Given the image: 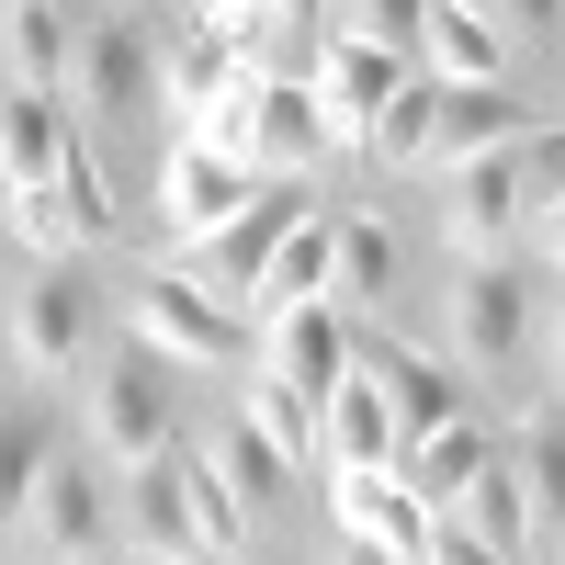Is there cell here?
<instances>
[{"label": "cell", "mask_w": 565, "mask_h": 565, "mask_svg": "<svg viewBox=\"0 0 565 565\" xmlns=\"http://www.w3.org/2000/svg\"><path fill=\"white\" fill-rule=\"evenodd\" d=\"M430 193H441V249L452 260H509L521 238L543 249L554 238V193H565V148H554V125H532V136H509V148L441 170Z\"/></svg>", "instance_id": "cell-1"}, {"label": "cell", "mask_w": 565, "mask_h": 565, "mask_svg": "<svg viewBox=\"0 0 565 565\" xmlns=\"http://www.w3.org/2000/svg\"><path fill=\"white\" fill-rule=\"evenodd\" d=\"M543 114L521 103V90H463V79H407L385 114H373V136H362V159L373 170H396V181H441V170H463V159H487V148H509V136H532Z\"/></svg>", "instance_id": "cell-2"}, {"label": "cell", "mask_w": 565, "mask_h": 565, "mask_svg": "<svg viewBox=\"0 0 565 565\" xmlns=\"http://www.w3.org/2000/svg\"><path fill=\"white\" fill-rule=\"evenodd\" d=\"M543 295H554L543 249H532V260H521V249H509V260H452V282H441L452 373H521V362H543V340H554Z\"/></svg>", "instance_id": "cell-3"}, {"label": "cell", "mask_w": 565, "mask_h": 565, "mask_svg": "<svg viewBox=\"0 0 565 565\" xmlns=\"http://www.w3.org/2000/svg\"><path fill=\"white\" fill-rule=\"evenodd\" d=\"M12 362L34 385H68V373L103 362V282L79 260H34L12 282Z\"/></svg>", "instance_id": "cell-4"}, {"label": "cell", "mask_w": 565, "mask_h": 565, "mask_svg": "<svg viewBox=\"0 0 565 565\" xmlns=\"http://www.w3.org/2000/svg\"><path fill=\"white\" fill-rule=\"evenodd\" d=\"M12 532L34 543V565H114L125 554V532H114V463L103 452H45V476H34Z\"/></svg>", "instance_id": "cell-5"}, {"label": "cell", "mask_w": 565, "mask_h": 565, "mask_svg": "<svg viewBox=\"0 0 565 565\" xmlns=\"http://www.w3.org/2000/svg\"><path fill=\"white\" fill-rule=\"evenodd\" d=\"M125 328H136V351H148V362H193V373H226V362L249 351V317L215 306L193 271H148V282L125 295Z\"/></svg>", "instance_id": "cell-6"}, {"label": "cell", "mask_w": 565, "mask_h": 565, "mask_svg": "<svg viewBox=\"0 0 565 565\" xmlns=\"http://www.w3.org/2000/svg\"><path fill=\"white\" fill-rule=\"evenodd\" d=\"M68 103L90 125H159V34L136 23V12H79Z\"/></svg>", "instance_id": "cell-7"}, {"label": "cell", "mask_w": 565, "mask_h": 565, "mask_svg": "<svg viewBox=\"0 0 565 565\" xmlns=\"http://www.w3.org/2000/svg\"><path fill=\"white\" fill-rule=\"evenodd\" d=\"M0 215H12V238L34 249V260H90L114 238V193H103V159L90 148H68L45 181H23V193H0Z\"/></svg>", "instance_id": "cell-8"}, {"label": "cell", "mask_w": 565, "mask_h": 565, "mask_svg": "<svg viewBox=\"0 0 565 565\" xmlns=\"http://www.w3.org/2000/svg\"><path fill=\"white\" fill-rule=\"evenodd\" d=\"M79 385H90V452H103V463H148V452H170V430H181L170 362H148V351H103Z\"/></svg>", "instance_id": "cell-9"}, {"label": "cell", "mask_w": 565, "mask_h": 565, "mask_svg": "<svg viewBox=\"0 0 565 565\" xmlns=\"http://www.w3.org/2000/svg\"><path fill=\"white\" fill-rule=\"evenodd\" d=\"M295 215H306V181H249V204L238 215H215L204 238H193V282L215 306H249V282H260V260L295 238Z\"/></svg>", "instance_id": "cell-10"}, {"label": "cell", "mask_w": 565, "mask_h": 565, "mask_svg": "<svg viewBox=\"0 0 565 565\" xmlns=\"http://www.w3.org/2000/svg\"><path fill=\"white\" fill-rule=\"evenodd\" d=\"M407 79H418V68H407V57H385V45L317 34V68H306V114H317V136H328V148H362V136H373V114H385Z\"/></svg>", "instance_id": "cell-11"}, {"label": "cell", "mask_w": 565, "mask_h": 565, "mask_svg": "<svg viewBox=\"0 0 565 565\" xmlns=\"http://www.w3.org/2000/svg\"><path fill=\"white\" fill-rule=\"evenodd\" d=\"M114 532L136 543V565L204 554V543H193V463H181V452H148V463H114Z\"/></svg>", "instance_id": "cell-12"}, {"label": "cell", "mask_w": 565, "mask_h": 565, "mask_svg": "<svg viewBox=\"0 0 565 565\" xmlns=\"http://www.w3.org/2000/svg\"><path fill=\"white\" fill-rule=\"evenodd\" d=\"M407 68H418V79H463V90H521V45H509L476 0H430Z\"/></svg>", "instance_id": "cell-13"}, {"label": "cell", "mask_w": 565, "mask_h": 565, "mask_svg": "<svg viewBox=\"0 0 565 565\" xmlns=\"http://www.w3.org/2000/svg\"><path fill=\"white\" fill-rule=\"evenodd\" d=\"M441 521H452V532H476V543H487V554H509V565H532V554H543V532H554V498H532V487L487 452L476 476L441 498Z\"/></svg>", "instance_id": "cell-14"}, {"label": "cell", "mask_w": 565, "mask_h": 565, "mask_svg": "<svg viewBox=\"0 0 565 565\" xmlns=\"http://www.w3.org/2000/svg\"><path fill=\"white\" fill-rule=\"evenodd\" d=\"M306 452L328 463V476H373V463H396V418H385V385L351 362L340 385H328L306 407Z\"/></svg>", "instance_id": "cell-15"}, {"label": "cell", "mask_w": 565, "mask_h": 565, "mask_svg": "<svg viewBox=\"0 0 565 565\" xmlns=\"http://www.w3.org/2000/svg\"><path fill=\"white\" fill-rule=\"evenodd\" d=\"M396 271H407V249H396L385 204H340V215H328V306H340V317H373L396 295Z\"/></svg>", "instance_id": "cell-16"}, {"label": "cell", "mask_w": 565, "mask_h": 565, "mask_svg": "<svg viewBox=\"0 0 565 565\" xmlns=\"http://www.w3.org/2000/svg\"><path fill=\"white\" fill-rule=\"evenodd\" d=\"M260 373H271L282 396L317 407V396L351 373V317H340V306H282V317H260Z\"/></svg>", "instance_id": "cell-17"}, {"label": "cell", "mask_w": 565, "mask_h": 565, "mask_svg": "<svg viewBox=\"0 0 565 565\" xmlns=\"http://www.w3.org/2000/svg\"><path fill=\"white\" fill-rule=\"evenodd\" d=\"M351 362L373 373V385H385L396 441H418V430H452V418H463V373H452V362L407 351V340H351Z\"/></svg>", "instance_id": "cell-18"}, {"label": "cell", "mask_w": 565, "mask_h": 565, "mask_svg": "<svg viewBox=\"0 0 565 565\" xmlns=\"http://www.w3.org/2000/svg\"><path fill=\"white\" fill-rule=\"evenodd\" d=\"M328 521H340V543L385 554V565H418V543H430V509H418L385 463H373V476H328Z\"/></svg>", "instance_id": "cell-19"}, {"label": "cell", "mask_w": 565, "mask_h": 565, "mask_svg": "<svg viewBox=\"0 0 565 565\" xmlns=\"http://www.w3.org/2000/svg\"><path fill=\"white\" fill-rule=\"evenodd\" d=\"M68 57H79V0H0V79L68 103Z\"/></svg>", "instance_id": "cell-20"}, {"label": "cell", "mask_w": 565, "mask_h": 565, "mask_svg": "<svg viewBox=\"0 0 565 565\" xmlns=\"http://www.w3.org/2000/svg\"><path fill=\"white\" fill-rule=\"evenodd\" d=\"M238 204H249V170L226 148H204V136H170V159H159V226L170 238H204V226L238 215Z\"/></svg>", "instance_id": "cell-21"}, {"label": "cell", "mask_w": 565, "mask_h": 565, "mask_svg": "<svg viewBox=\"0 0 565 565\" xmlns=\"http://www.w3.org/2000/svg\"><path fill=\"white\" fill-rule=\"evenodd\" d=\"M79 148V125H68V103H45V90H12L0 79V193H23V181H45Z\"/></svg>", "instance_id": "cell-22"}, {"label": "cell", "mask_w": 565, "mask_h": 565, "mask_svg": "<svg viewBox=\"0 0 565 565\" xmlns=\"http://www.w3.org/2000/svg\"><path fill=\"white\" fill-rule=\"evenodd\" d=\"M282 306H328V204L295 215V238L260 260V282H249V306H238V317H282Z\"/></svg>", "instance_id": "cell-23"}, {"label": "cell", "mask_w": 565, "mask_h": 565, "mask_svg": "<svg viewBox=\"0 0 565 565\" xmlns=\"http://www.w3.org/2000/svg\"><path fill=\"white\" fill-rule=\"evenodd\" d=\"M487 452H498V441L476 430V418H452V430H418V441H396V463H385V476H396L418 509H441V498H452L463 476H476Z\"/></svg>", "instance_id": "cell-24"}, {"label": "cell", "mask_w": 565, "mask_h": 565, "mask_svg": "<svg viewBox=\"0 0 565 565\" xmlns=\"http://www.w3.org/2000/svg\"><path fill=\"white\" fill-rule=\"evenodd\" d=\"M45 452H57V418H34V407L0 418V532L23 521V498H34V476H45Z\"/></svg>", "instance_id": "cell-25"}, {"label": "cell", "mask_w": 565, "mask_h": 565, "mask_svg": "<svg viewBox=\"0 0 565 565\" xmlns=\"http://www.w3.org/2000/svg\"><path fill=\"white\" fill-rule=\"evenodd\" d=\"M204 476H215L226 498H238V509H260V498H282V476H295V463H282L260 430H226V441L204 452Z\"/></svg>", "instance_id": "cell-26"}, {"label": "cell", "mask_w": 565, "mask_h": 565, "mask_svg": "<svg viewBox=\"0 0 565 565\" xmlns=\"http://www.w3.org/2000/svg\"><path fill=\"white\" fill-rule=\"evenodd\" d=\"M418 12H430V0H328L317 34H351V45H385V57H407V45H418Z\"/></svg>", "instance_id": "cell-27"}, {"label": "cell", "mask_w": 565, "mask_h": 565, "mask_svg": "<svg viewBox=\"0 0 565 565\" xmlns=\"http://www.w3.org/2000/svg\"><path fill=\"white\" fill-rule=\"evenodd\" d=\"M238 430H260L282 463H306V396H282L271 385V373H260V385H249V418H238Z\"/></svg>", "instance_id": "cell-28"}, {"label": "cell", "mask_w": 565, "mask_h": 565, "mask_svg": "<svg viewBox=\"0 0 565 565\" xmlns=\"http://www.w3.org/2000/svg\"><path fill=\"white\" fill-rule=\"evenodd\" d=\"M476 12H487L509 45H521V57H543V45H554V23H565V0H476Z\"/></svg>", "instance_id": "cell-29"}, {"label": "cell", "mask_w": 565, "mask_h": 565, "mask_svg": "<svg viewBox=\"0 0 565 565\" xmlns=\"http://www.w3.org/2000/svg\"><path fill=\"white\" fill-rule=\"evenodd\" d=\"M418 565H509V554H487L476 532H452L441 509H430V543H418Z\"/></svg>", "instance_id": "cell-30"}, {"label": "cell", "mask_w": 565, "mask_h": 565, "mask_svg": "<svg viewBox=\"0 0 565 565\" xmlns=\"http://www.w3.org/2000/svg\"><path fill=\"white\" fill-rule=\"evenodd\" d=\"M317 12L328 0H271V34H317Z\"/></svg>", "instance_id": "cell-31"}, {"label": "cell", "mask_w": 565, "mask_h": 565, "mask_svg": "<svg viewBox=\"0 0 565 565\" xmlns=\"http://www.w3.org/2000/svg\"><path fill=\"white\" fill-rule=\"evenodd\" d=\"M204 12H271V0H204Z\"/></svg>", "instance_id": "cell-32"}, {"label": "cell", "mask_w": 565, "mask_h": 565, "mask_svg": "<svg viewBox=\"0 0 565 565\" xmlns=\"http://www.w3.org/2000/svg\"><path fill=\"white\" fill-rule=\"evenodd\" d=\"M170 565H238V554H170Z\"/></svg>", "instance_id": "cell-33"}, {"label": "cell", "mask_w": 565, "mask_h": 565, "mask_svg": "<svg viewBox=\"0 0 565 565\" xmlns=\"http://www.w3.org/2000/svg\"><path fill=\"white\" fill-rule=\"evenodd\" d=\"M340 565H385V554H362V543H340Z\"/></svg>", "instance_id": "cell-34"}, {"label": "cell", "mask_w": 565, "mask_h": 565, "mask_svg": "<svg viewBox=\"0 0 565 565\" xmlns=\"http://www.w3.org/2000/svg\"><path fill=\"white\" fill-rule=\"evenodd\" d=\"M114 565H136V554H114Z\"/></svg>", "instance_id": "cell-35"}]
</instances>
